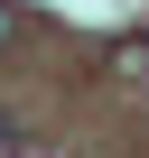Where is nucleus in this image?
Wrapping results in <instances>:
<instances>
[{
	"mask_svg": "<svg viewBox=\"0 0 149 158\" xmlns=\"http://www.w3.org/2000/svg\"><path fill=\"white\" fill-rule=\"evenodd\" d=\"M10 37H19V10H10V0H0V47H10Z\"/></svg>",
	"mask_w": 149,
	"mask_h": 158,
	"instance_id": "1",
	"label": "nucleus"
}]
</instances>
